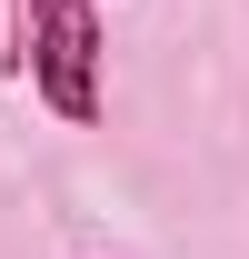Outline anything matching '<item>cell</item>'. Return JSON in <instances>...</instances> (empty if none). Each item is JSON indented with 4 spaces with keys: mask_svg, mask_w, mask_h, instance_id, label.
Listing matches in <instances>:
<instances>
[{
    "mask_svg": "<svg viewBox=\"0 0 249 259\" xmlns=\"http://www.w3.org/2000/svg\"><path fill=\"white\" fill-rule=\"evenodd\" d=\"M30 90L60 120H100V20L90 0H30Z\"/></svg>",
    "mask_w": 249,
    "mask_h": 259,
    "instance_id": "obj_1",
    "label": "cell"
},
{
    "mask_svg": "<svg viewBox=\"0 0 249 259\" xmlns=\"http://www.w3.org/2000/svg\"><path fill=\"white\" fill-rule=\"evenodd\" d=\"M30 60V0H0V80H20Z\"/></svg>",
    "mask_w": 249,
    "mask_h": 259,
    "instance_id": "obj_2",
    "label": "cell"
}]
</instances>
